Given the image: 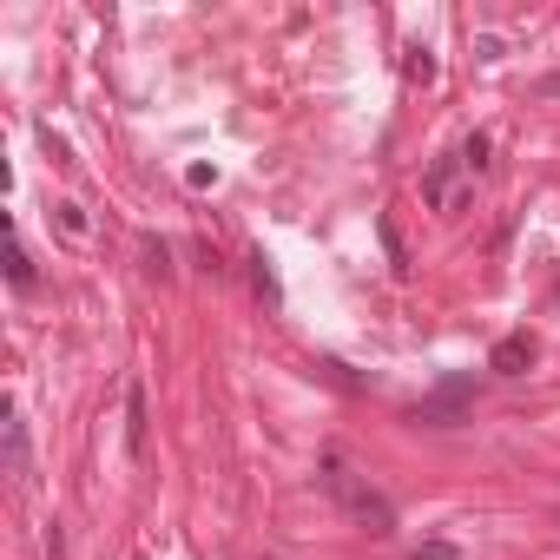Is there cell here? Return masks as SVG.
Segmentation results:
<instances>
[{"label":"cell","mask_w":560,"mask_h":560,"mask_svg":"<svg viewBox=\"0 0 560 560\" xmlns=\"http://www.w3.org/2000/svg\"><path fill=\"white\" fill-rule=\"evenodd\" d=\"M7 284H14V290H33V257H27V244H7Z\"/></svg>","instance_id":"52a82bcc"},{"label":"cell","mask_w":560,"mask_h":560,"mask_svg":"<svg viewBox=\"0 0 560 560\" xmlns=\"http://www.w3.org/2000/svg\"><path fill=\"white\" fill-rule=\"evenodd\" d=\"M251 284H257V297H264V304H277V277H271V257H264V251L251 257Z\"/></svg>","instance_id":"8fae6325"},{"label":"cell","mask_w":560,"mask_h":560,"mask_svg":"<svg viewBox=\"0 0 560 560\" xmlns=\"http://www.w3.org/2000/svg\"><path fill=\"white\" fill-rule=\"evenodd\" d=\"M7 475H27V422L7 409Z\"/></svg>","instance_id":"8992f818"},{"label":"cell","mask_w":560,"mask_h":560,"mask_svg":"<svg viewBox=\"0 0 560 560\" xmlns=\"http://www.w3.org/2000/svg\"><path fill=\"white\" fill-rule=\"evenodd\" d=\"M402 73H409V86H429V80H435V53H429V47H409Z\"/></svg>","instance_id":"9c48e42d"},{"label":"cell","mask_w":560,"mask_h":560,"mask_svg":"<svg viewBox=\"0 0 560 560\" xmlns=\"http://www.w3.org/2000/svg\"><path fill=\"white\" fill-rule=\"evenodd\" d=\"M468 396H475V383H468V376H448L435 396H422V402H416V422H429V429H448V422H462Z\"/></svg>","instance_id":"7a4b0ae2"},{"label":"cell","mask_w":560,"mask_h":560,"mask_svg":"<svg viewBox=\"0 0 560 560\" xmlns=\"http://www.w3.org/2000/svg\"><path fill=\"white\" fill-rule=\"evenodd\" d=\"M488 369H495V376H528V369H534V343H528L521 330L501 336L495 350H488Z\"/></svg>","instance_id":"3957f363"},{"label":"cell","mask_w":560,"mask_h":560,"mask_svg":"<svg viewBox=\"0 0 560 560\" xmlns=\"http://www.w3.org/2000/svg\"><path fill=\"white\" fill-rule=\"evenodd\" d=\"M455 159H462V172H488V132H468Z\"/></svg>","instance_id":"ba28073f"},{"label":"cell","mask_w":560,"mask_h":560,"mask_svg":"<svg viewBox=\"0 0 560 560\" xmlns=\"http://www.w3.org/2000/svg\"><path fill=\"white\" fill-rule=\"evenodd\" d=\"M323 488H330L336 508L350 514L363 534H376V541H383V534H396V508H389V495H376V488H369L363 475H350V468L336 462V455L323 462Z\"/></svg>","instance_id":"6da1fadb"},{"label":"cell","mask_w":560,"mask_h":560,"mask_svg":"<svg viewBox=\"0 0 560 560\" xmlns=\"http://www.w3.org/2000/svg\"><path fill=\"white\" fill-rule=\"evenodd\" d=\"M455 172H462V159H435L429 165V178H422V205H429V211L455 205Z\"/></svg>","instance_id":"277c9868"},{"label":"cell","mask_w":560,"mask_h":560,"mask_svg":"<svg viewBox=\"0 0 560 560\" xmlns=\"http://www.w3.org/2000/svg\"><path fill=\"white\" fill-rule=\"evenodd\" d=\"M383 244H389V257H396V271H409V251H402V238H396V224H383Z\"/></svg>","instance_id":"5bb4252c"},{"label":"cell","mask_w":560,"mask_h":560,"mask_svg":"<svg viewBox=\"0 0 560 560\" xmlns=\"http://www.w3.org/2000/svg\"><path fill=\"white\" fill-rule=\"evenodd\" d=\"M416 560H455V541H422Z\"/></svg>","instance_id":"4fadbf2b"},{"label":"cell","mask_w":560,"mask_h":560,"mask_svg":"<svg viewBox=\"0 0 560 560\" xmlns=\"http://www.w3.org/2000/svg\"><path fill=\"white\" fill-rule=\"evenodd\" d=\"M53 218H60V231H66V238H86V211L73 205V198H66V205H53Z\"/></svg>","instance_id":"7c38bea8"},{"label":"cell","mask_w":560,"mask_h":560,"mask_svg":"<svg viewBox=\"0 0 560 560\" xmlns=\"http://www.w3.org/2000/svg\"><path fill=\"white\" fill-rule=\"evenodd\" d=\"M126 448L145 455V389L139 383H126Z\"/></svg>","instance_id":"5b68a950"},{"label":"cell","mask_w":560,"mask_h":560,"mask_svg":"<svg viewBox=\"0 0 560 560\" xmlns=\"http://www.w3.org/2000/svg\"><path fill=\"white\" fill-rule=\"evenodd\" d=\"M139 257H145V277H172V251H165L159 238H145V244H139Z\"/></svg>","instance_id":"30bf717a"}]
</instances>
